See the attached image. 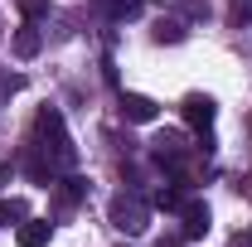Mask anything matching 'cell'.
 Masks as SVG:
<instances>
[{"mask_svg":"<svg viewBox=\"0 0 252 247\" xmlns=\"http://www.w3.org/2000/svg\"><path fill=\"white\" fill-rule=\"evenodd\" d=\"M141 5H146V0H102L107 20H117V25H122V20H136V15H141Z\"/></svg>","mask_w":252,"mask_h":247,"instance_id":"8fae6325","label":"cell"},{"mask_svg":"<svg viewBox=\"0 0 252 247\" xmlns=\"http://www.w3.org/2000/svg\"><path fill=\"white\" fill-rule=\"evenodd\" d=\"M151 209H165V214H175V209H185V194L170 185H160L156 194H151Z\"/></svg>","mask_w":252,"mask_h":247,"instance_id":"7c38bea8","label":"cell"},{"mask_svg":"<svg viewBox=\"0 0 252 247\" xmlns=\"http://www.w3.org/2000/svg\"><path fill=\"white\" fill-rule=\"evenodd\" d=\"M180 218H185V233H180V238H204V233L214 228V214H209V204H199V199H189L185 209H180Z\"/></svg>","mask_w":252,"mask_h":247,"instance_id":"8992f818","label":"cell"},{"mask_svg":"<svg viewBox=\"0 0 252 247\" xmlns=\"http://www.w3.org/2000/svg\"><path fill=\"white\" fill-rule=\"evenodd\" d=\"M97 5H102V0H97Z\"/></svg>","mask_w":252,"mask_h":247,"instance_id":"d6986e66","label":"cell"},{"mask_svg":"<svg viewBox=\"0 0 252 247\" xmlns=\"http://www.w3.org/2000/svg\"><path fill=\"white\" fill-rule=\"evenodd\" d=\"M189 20H209V0H180Z\"/></svg>","mask_w":252,"mask_h":247,"instance_id":"9a60e30c","label":"cell"},{"mask_svg":"<svg viewBox=\"0 0 252 247\" xmlns=\"http://www.w3.org/2000/svg\"><path fill=\"white\" fill-rule=\"evenodd\" d=\"M156 247H180V238H160V243Z\"/></svg>","mask_w":252,"mask_h":247,"instance_id":"ac0fdd59","label":"cell"},{"mask_svg":"<svg viewBox=\"0 0 252 247\" xmlns=\"http://www.w3.org/2000/svg\"><path fill=\"white\" fill-rule=\"evenodd\" d=\"M151 39L156 44H185V20H156V30H151Z\"/></svg>","mask_w":252,"mask_h":247,"instance_id":"9c48e42d","label":"cell"},{"mask_svg":"<svg viewBox=\"0 0 252 247\" xmlns=\"http://www.w3.org/2000/svg\"><path fill=\"white\" fill-rule=\"evenodd\" d=\"M49 238H54V223L49 218H25L15 228V243L20 247H49Z\"/></svg>","mask_w":252,"mask_h":247,"instance_id":"52a82bcc","label":"cell"},{"mask_svg":"<svg viewBox=\"0 0 252 247\" xmlns=\"http://www.w3.org/2000/svg\"><path fill=\"white\" fill-rule=\"evenodd\" d=\"M88 199V180L83 175H68V180H59V209H78Z\"/></svg>","mask_w":252,"mask_h":247,"instance_id":"ba28073f","label":"cell"},{"mask_svg":"<svg viewBox=\"0 0 252 247\" xmlns=\"http://www.w3.org/2000/svg\"><path fill=\"white\" fill-rule=\"evenodd\" d=\"M107 218H112V228H122V233H146L151 228V204H141V199H131V194H117L112 204H107Z\"/></svg>","mask_w":252,"mask_h":247,"instance_id":"7a4b0ae2","label":"cell"},{"mask_svg":"<svg viewBox=\"0 0 252 247\" xmlns=\"http://www.w3.org/2000/svg\"><path fill=\"white\" fill-rule=\"evenodd\" d=\"M20 10H25V20H44L49 15V0H25Z\"/></svg>","mask_w":252,"mask_h":247,"instance_id":"2e32d148","label":"cell"},{"mask_svg":"<svg viewBox=\"0 0 252 247\" xmlns=\"http://www.w3.org/2000/svg\"><path fill=\"white\" fill-rule=\"evenodd\" d=\"M180 112H185V122L194 126V131H204V136H209V126H214V117H219V107H214V97H204V93H189Z\"/></svg>","mask_w":252,"mask_h":247,"instance_id":"3957f363","label":"cell"},{"mask_svg":"<svg viewBox=\"0 0 252 247\" xmlns=\"http://www.w3.org/2000/svg\"><path fill=\"white\" fill-rule=\"evenodd\" d=\"M34 146L49 155L59 170H73V165H78V146H73V136H68V126H63L59 107H39V117H34Z\"/></svg>","mask_w":252,"mask_h":247,"instance_id":"6da1fadb","label":"cell"},{"mask_svg":"<svg viewBox=\"0 0 252 247\" xmlns=\"http://www.w3.org/2000/svg\"><path fill=\"white\" fill-rule=\"evenodd\" d=\"M122 117H126V122H136V126H146V122H156V117H160V107L146 93H122Z\"/></svg>","mask_w":252,"mask_h":247,"instance_id":"5b68a950","label":"cell"},{"mask_svg":"<svg viewBox=\"0 0 252 247\" xmlns=\"http://www.w3.org/2000/svg\"><path fill=\"white\" fill-rule=\"evenodd\" d=\"M39 49H44V39H39V30H34V25L15 30V54H20V59H34Z\"/></svg>","mask_w":252,"mask_h":247,"instance_id":"30bf717a","label":"cell"},{"mask_svg":"<svg viewBox=\"0 0 252 247\" xmlns=\"http://www.w3.org/2000/svg\"><path fill=\"white\" fill-rule=\"evenodd\" d=\"M20 88H25V78H20V73H0V97L20 93Z\"/></svg>","mask_w":252,"mask_h":247,"instance_id":"5bb4252c","label":"cell"},{"mask_svg":"<svg viewBox=\"0 0 252 247\" xmlns=\"http://www.w3.org/2000/svg\"><path fill=\"white\" fill-rule=\"evenodd\" d=\"M25 218H30V209H25V199H0V223H15V228H20Z\"/></svg>","mask_w":252,"mask_h":247,"instance_id":"4fadbf2b","label":"cell"},{"mask_svg":"<svg viewBox=\"0 0 252 247\" xmlns=\"http://www.w3.org/2000/svg\"><path fill=\"white\" fill-rule=\"evenodd\" d=\"M25 175H30L34 185H54V180H59V165L30 141V151H25Z\"/></svg>","mask_w":252,"mask_h":247,"instance_id":"277c9868","label":"cell"},{"mask_svg":"<svg viewBox=\"0 0 252 247\" xmlns=\"http://www.w3.org/2000/svg\"><path fill=\"white\" fill-rule=\"evenodd\" d=\"M228 247H252V228H238V233H233V243Z\"/></svg>","mask_w":252,"mask_h":247,"instance_id":"e0dca14e","label":"cell"}]
</instances>
